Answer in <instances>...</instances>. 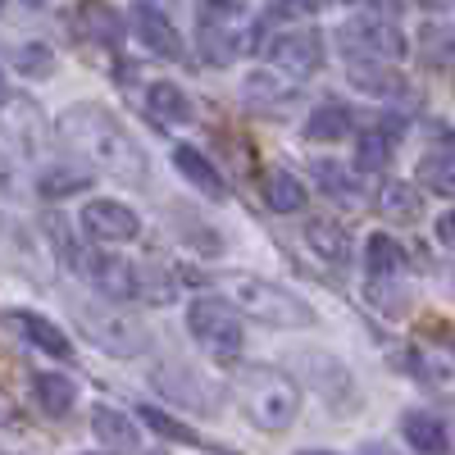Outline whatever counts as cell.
Returning a JSON list of instances; mask_svg holds the SVG:
<instances>
[{"label":"cell","mask_w":455,"mask_h":455,"mask_svg":"<svg viewBox=\"0 0 455 455\" xmlns=\"http://www.w3.org/2000/svg\"><path fill=\"white\" fill-rule=\"evenodd\" d=\"M137 414H141V424H150L160 437H173V442H182V446H201V437H196L192 428H187V424H178L173 414H164L160 405H141Z\"/></svg>","instance_id":"31"},{"label":"cell","mask_w":455,"mask_h":455,"mask_svg":"<svg viewBox=\"0 0 455 455\" xmlns=\"http://www.w3.org/2000/svg\"><path fill=\"white\" fill-rule=\"evenodd\" d=\"M42 223H46V237H51V246H55V251L64 255V264H73V259H78V246H73V237H68V228H64L68 219H55V214H46Z\"/></svg>","instance_id":"37"},{"label":"cell","mask_w":455,"mask_h":455,"mask_svg":"<svg viewBox=\"0 0 455 455\" xmlns=\"http://www.w3.org/2000/svg\"><path fill=\"white\" fill-rule=\"evenodd\" d=\"M187 328L201 341L205 351H214L219 360H233L242 355V341H246V328L237 319V310L228 300H214V296H201L192 310H187Z\"/></svg>","instance_id":"5"},{"label":"cell","mask_w":455,"mask_h":455,"mask_svg":"<svg viewBox=\"0 0 455 455\" xmlns=\"http://www.w3.org/2000/svg\"><path fill=\"white\" fill-rule=\"evenodd\" d=\"M315 187L328 201H337V205H360L364 201V192H360V182L351 178V169H341L332 160H315Z\"/></svg>","instance_id":"19"},{"label":"cell","mask_w":455,"mask_h":455,"mask_svg":"<svg viewBox=\"0 0 455 455\" xmlns=\"http://www.w3.org/2000/svg\"><path fill=\"white\" fill-rule=\"evenodd\" d=\"M19 68H23V78H46V73L55 68V55H51V46H42V42L23 46V51H19Z\"/></svg>","instance_id":"35"},{"label":"cell","mask_w":455,"mask_h":455,"mask_svg":"<svg viewBox=\"0 0 455 455\" xmlns=\"http://www.w3.org/2000/svg\"><path fill=\"white\" fill-rule=\"evenodd\" d=\"M364 455H392V451H383V446H369Z\"/></svg>","instance_id":"42"},{"label":"cell","mask_w":455,"mask_h":455,"mask_svg":"<svg viewBox=\"0 0 455 455\" xmlns=\"http://www.w3.org/2000/svg\"><path fill=\"white\" fill-rule=\"evenodd\" d=\"M419 187L433 192V196H451L455 192V160H451L446 146L428 150V156L419 160Z\"/></svg>","instance_id":"23"},{"label":"cell","mask_w":455,"mask_h":455,"mask_svg":"<svg viewBox=\"0 0 455 455\" xmlns=\"http://www.w3.org/2000/svg\"><path fill=\"white\" fill-rule=\"evenodd\" d=\"M173 164H178V173H182L187 182H196L210 201H223V196H228L223 173L205 160V150H196V146H187V141H182V146H173Z\"/></svg>","instance_id":"13"},{"label":"cell","mask_w":455,"mask_h":455,"mask_svg":"<svg viewBox=\"0 0 455 455\" xmlns=\"http://www.w3.org/2000/svg\"><path fill=\"white\" fill-rule=\"evenodd\" d=\"M83 269V278L100 291V296H109V300H128V296H137V269L124 259V255H109V251H87V255H78L73 259Z\"/></svg>","instance_id":"9"},{"label":"cell","mask_w":455,"mask_h":455,"mask_svg":"<svg viewBox=\"0 0 455 455\" xmlns=\"http://www.w3.org/2000/svg\"><path fill=\"white\" fill-rule=\"evenodd\" d=\"M60 137L73 150H83V156L109 178H119V182H141L146 178V150L100 105H68L60 114Z\"/></svg>","instance_id":"1"},{"label":"cell","mask_w":455,"mask_h":455,"mask_svg":"<svg viewBox=\"0 0 455 455\" xmlns=\"http://www.w3.org/2000/svg\"><path fill=\"white\" fill-rule=\"evenodd\" d=\"M92 433H96V442H109V446H132V442H137L132 419H128V414H119L114 405H96V414H92Z\"/></svg>","instance_id":"25"},{"label":"cell","mask_w":455,"mask_h":455,"mask_svg":"<svg viewBox=\"0 0 455 455\" xmlns=\"http://www.w3.org/2000/svg\"><path fill=\"white\" fill-rule=\"evenodd\" d=\"M387 160H392V141L383 132H364L360 146H355V164L360 169H383Z\"/></svg>","instance_id":"33"},{"label":"cell","mask_w":455,"mask_h":455,"mask_svg":"<svg viewBox=\"0 0 455 455\" xmlns=\"http://www.w3.org/2000/svg\"><path fill=\"white\" fill-rule=\"evenodd\" d=\"M259 192L264 201H269V210L278 214H296V210H306V187H300L287 169H269L259 178Z\"/></svg>","instance_id":"20"},{"label":"cell","mask_w":455,"mask_h":455,"mask_svg":"<svg viewBox=\"0 0 455 455\" xmlns=\"http://www.w3.org/2000/svg\"><path fill=\"white\" fill-rule=\"evenodd\" d=\"M146 105L160 124H192V100H187V92L173 87V83H156L146 92Z\"/></svg>","instance_id":"22"},{"label":"cell","mask_w":455,"mask_h":455,"mask_svg":"<svg viewBox=\"0 0 455 455\" xmlns=\"http://www.w3.org/2000/svg\"><path fill=\"white\" fill-rule=\"evenodd\" d=\"M341 51H347V60H401L410 46L387 19L373 14V19H351L341 28Z\"/></svg>","instance_id":"7"},{"label":"cell","mask_w":455,"mask_h":455,"mask_svg":"<svg viewBox=\"0 0 455 455\" xmlns=\"http://www.w3.org/2000/svg\"><path fill=\"white\" fill-rule=\"evenodd\" d=\"M10 100V83H5V73H0V105Z\"/></svg>","instance_id":"41"},{"label":"cell","mask_w":455,"mask_h":455,"mask_svg":"<svg viewBox=\"0 0 455 455\" xmlns=\"http://www.w3.org/2000/svg\"><path fill=\"white\" fill-rule=\"evenodd\" d=\"M451 223H455L451 214H442V219H437V237H442V242H451Z\"/></svg>","instance_id":"40"},{"label":"cell","mask_w":455,"mask_h":455,"mask_svg":"<svg viewBox=\"0 0 455 455\" xmlns=\"http://www.w3.org/2000/svg\"><path fill=\"white\" fill-rule=\"evenodd\" d=\"M5 182H10V169H5V164H0V187H5Z\"/></svg>","instance_id":"43"},{"label":"cell","mask_w":455,"mask_h":455,"mask_svg":"<svg viewBox=\"0 0 455 455\" xmlns=\"http://www.w3.org/2000/svg\"><path fill=\"white\" fill-rule=\"evenodd\" d=\"M92 178L83 173V169H68V164H60V169H46L42 178H36V192H42L46 201H60V196H73V192H83Z\"/></svg>","instance_id":"28"},{"label":"cell","mask_w":455,"mask_h":455,"mask_svg":"<svg viewBox=\"0 0 455 455\" xmlns=\"http://www.w3.org/2000/svg\"><path fill=\"white\" fill-rule=\"evenodd\" d=\"M83 23H87V32L96 36L100 46H119L124 42V19L114 14L105 0H87V5H83Z\"/></svg>","instance_id":"26"},{"label":"cell","mask_w":455,"mask_h":455,"mask_svg":"<svg viewBox=\"0 0 455 455\" xmlns=\"http://www.w3.org/2000/svg\"><path fill=\"white\" fill-rule=\"evenodd\" d=\"M32 396H36V405H42L46 414H68L73 401H78V387H73V378H64V373H36L32 378Z\"/></svg>","instance_id":"21"},{"label":"cell","mask_w":455,"mask_h":455,"mask_svg":"<svg viewBox=\"0 0 455 455\" xmlns=\"http://www.w3.org/2000/svg\"><path fill=\"white\" fill-rule=\"evenodd\" d=\"M364 255H369V274H373V278H396V274L405 269V251H401V242L387 237V233H373L369 246H364Z\"/></svg>","instance_id":"24"},{"label":"cell","mask_w":455,"mask_h":455,"mask_svg":"<svg viewBox=\"0 0 455 455\" xmlns=\"http://www.w3.org/2000/svg\"><path fill=\"white\" fill-rule=\"evenodd\" d=\"M210 283L228 296L233 310L269 323V328H310L315 323V310L300 296H291L287 287H278V283H264L255 274H214Z\"/></svg>","instance_id":"2"},{"label":"cell","mask_w":455,"mask_h":455,"mask_svg":"<svg viewBox=\"0 0 455 455\" xmlns=\"http://www.w3.org/2000/svg\"><path fill=\"white\" fill-rule=\"evenodd\" d=\"M306 360H310V355H306ZM310 378H315V387H319L328 401H332V383H351V373L341 369L337 360H323V355L310 360Z\"/></svg>","instance_id":"34"},{"label":"cell","mask_w":455,"mask_h":455,"mask_svg":"<svg viewBox=\"0 0 455 455\" xmlns=\"http://www.w3.org/2000/svg\"><path fill=\"white\" fill-rule=\"evenodd\" d=\"M306 242L328 264H351V233L341 223H332V219H310L306 223Z\"/></svg>","instance_id":"16"},{"label":"cell","mask_w":455,"mask_h":455,"mask_svg":"<svg viewBox=\"0 0 455 455\" xmlns=\"http://www.w3.org/2000/svg\"><path fill=\"white\" fill-rule=\"evenodd\" d=\"M242 96H246L251 105H259V109H278V105L296 100V92H287L274 73H251L246 87H242Z\"/></svg>","instance_id":"27"},{"label":"cell","mask_w":455,"mask_h":455,"mask_svg":"<svg viewBox=\"0 0 455 455\" xmlns=\"http://www.w3.org/2000/svg\"><path fill=\"white\" fill-rule=\"evenodd\" d=\"M92 455H109V451H92Z\"/></svg>","instance_id":"45"},{"label":"cell","mask_w":455,"mask_h":455,"mask_svg":"<svg viewBox=\"0 0 455 455\" xmlns=\"http://www.w3.org/2000/svg\"><path fill=\"white\" fill-rule=\"evenodd\" d=\"M369 300L383 315H392V319H401L405 310H410V300H405V287H396V283H383V278H373L369 283Z\"/></svg>","instance_id":"32"},{"label":"cell","mask_w":455,"mask_h":455,"mask_svg":"<svg viewBox=\"0 0 455 455\" xmlns=\"http://www.w3.org/2000/svg\"><path fill=\"white\" fill-rule=\"evenodd\" d=\"M424 5H433V0H424Z\"/></svg>","instance_id":"46"},{"label":"cell","mask_w":455,"mask_h":455,"mask_svg":"<svg viewBox=\"0 0 455 455\" xmlns=\"http://www.w3.org/2000/svg\"><path fill=\"white\" fill-rule=\"evenodd\" d=\"M242 5L237 0H201V55L223 68L242 55Z\"/></svg>","instance_id":"6"},{"label":"cell","mask_w":455,"mask_h":455,"mask_svg":"<svg viewBox=\"0 0 455 455\" xmlns=\"http://www.w3.org/2000/svg\"><path fill=\"white\" fill-rule=\"evenodd\" d=\"M351 124H355V109H351V105L323 100V105H315V114H310L306 137H310V141H341V137L351 132Z\"/></svg>","instance_id":"17"},{"label":"cell","mask_w":455,"mask_h":455,"mask_svg":"<svg viewBox=\"0 0 455 455\" xmlns=\"http://www.w3.org/2000/svg\"><path fill=\"white\" fill-rule=\"evenodd\" d=\"M347 73H351V83L369 96H401L405 92L401 73L387 60H347Z\"/></svg>","instance_id":"14"},{"label":"cell","mask_w":455,"mask_h":455,"mask_svg":"<svg viewBox=\"0 0 455 455\" xmlns=\"http://www.w3.org/2000/svg\"><path fill=\"white\" fill-rule=\"evenodd\" d=\"M137 296L156 300V306H164V300L178 296V283L164 274V264H146V269H137Z\"/></svg>","instance_id":"30"},{"label":"cell","mask_w":455,"mask_h":455,"mask_svg":"<svg viewBox=\"0 0 455 455\" xmlns=\"http://www.w3.org/2000/svg\"><path fill=\"white\" fill-rule=\"evenodd\" d=\"M83 228H87L96 242H137L141 219H137V210H128L124 201H87Z\"/></svg>","instance_id":"10"},{"label":"cell","mask_w":455,"mask_h":455,"mask_svg":"<svg viewBox=\"0 0 455 455\" xmlns=\"http://www.w3.org/2000/svg\"><path fill=\"white\" fill-rule=\"evenodd\" d=\"M264 51H269V60H274L283 73H291V78H310V73L323 68V36L310 32V28L278 32Z\"/></svg>","instance_id":"8"},{"label":"cell","mask_w":455,"mask_h":455,"mask_svg":"<svg viewBox=\"0 0 455 455\" xmlns=\"http://www.w3.org/2000/svg\"><path fill=\"white\" fill-rule=\"evenodd\" d=\"M128 23H132V32L146 42V51H150V55H164V60H182V55H187V51H182L178 28L169 23V14H164V10L150 5V0H137Z\"/></svg>","instance_id":"11"},{"label":"cell","mask_w":455,"mask_h":455,"mask_svg":"<svg viewBox=\"0 0 455 455\" xmlns=\"http://www.w3.org/2000/svg\"><path fill=\"white\" fill-rule=\"evenodd\" d=\"M0 259L14 264V269H19V264H23V269L32 264V242L23 233V223H14L10 214H0Z\"/></svg>","instance_id":"29"},{"label":"cell","mask_w":455,"mask_h":455,"mask_svg":"<svg viewBox=\"0 0 455 455\" xmlns=\"http://www.w3.org/2000/svg\"><path fill=\"white\" fill-rule=\"evenodd\" d=\"M237 392H242V410H246V419L264 433H278L296 419V387H291V378L269 369V364H242L237 369Z\"/></svg>","instance_id":"3"},{"label":"cell","mask_w":455,"mask_h":455,"mask_svg":"<svg viewBox=\"0 0 455 455\" xmlns=\"http://www.w3.org/2000/svg\"><path fill=\"white\" fill-rule=\"evenodd\" d=\"M401 433L414 451H424V455H446L451 446V428L437 410H410L405 419H401Z\"/></svg>","instance_id":"12"},{"label":"cell","mask_w":455,"mask_h":455,"mask_svg":"<svg viewBox=\"0 0 455 455\" xmlns=\"http://www.w3.org/2000/svg\"><path fill=\"white\" fill-rule=\"evenodd\" d=\"M446 60H451V32L446 28H424V64L446 68Z\"/></svg>","instance_id":"36"},{"label":"cell","mask_w":455,"mask_h":455,"mask_svg":"<svg viewBox=\"0 0 455 455\" xmlns=\"http://www.w3.org/2000/svg\"><path fill=\"white\" fill-rule=\"evenodd\" d=\"M73 323H78L105 355H119V360L141 355L150 347V332L128 310L100 306V300H96V306H92V300H73Z\"/></svg>","instance_id":"4"},{"label":"cell","mask_w":455,"mask_h":455,"mask_svg":"<svg viewBox=\"0 0 455 455\" xmlns=\"http://www.w3.org/2000/svg\"><path fill=\"white\" fill-rule=\"evenodd\" d=\"M347 5L369 10V14H378V19H396V14L405 10V0H347Z\"/></svg>","instance_id":"38"},{"label":"cell","mask_w":455,"mask_h":455,"mask_svg":"<svg viewBox=\"0 0 455 455\" xmlns=\"http://www.w3.org/2000/svg\"><path fill=\"white\" fill-rule=\"evenodd\" d=\"M300 455H323V451H300Z\"/></svg>","instance_id":"44"},{"label":"cell","mask_w":455,"mask_h":455,"mask_svg":"<svg viewBox=\"0 0 455 455\" xmlns=\"http://www.w3.org/2000/svg\"><path fill=\"white\" fill-rule=\"evenodd\" d=\"M378 205H383L387 223H419L424 219V192H419V187H410V182H396V178L383 182Z\"/></svg>","instance_id":"15"},{"label":"cell","mask_w":455,"mask_h":455,"mask_svg":"<svg viewBox=\"0 0 455 455\" xmlns=\"http://www.w3.org/2000/svg\"><path fill=\"white\" fill-rule=\"evenodd\" d=\"M323 5H328V0H283V10H300V14H315Z\"/></svg>","instance_id":"39"},{"label":"cell","mask_w":455,"mask_h":455,"mask_svg":"<svg viewBox=\"0 0 455 455\" xmlns=\"http://www.w3.org/2000/svg\"><path fill=\"white\" fill-rule=\"evenodd\" d=\"M10 328H19L28 341H36L46 355H60V360H68L73 355V347H68V337L51 323V319H42V315H32V310H23V315H10Z\"/></svg>","instance_id":"18"}]
</instances>
